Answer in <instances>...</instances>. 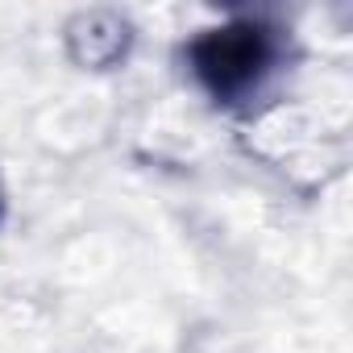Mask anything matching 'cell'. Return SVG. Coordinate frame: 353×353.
<instances>
[{"label": "cell", "instance_id": "cell-1", "mask_svg": "<svg viewBox=\"0 0 353 353\" xmlns=\"http://www.w3.org/2000/svg\"><path fill=\"white\" fill-rule=\"evenodd\" d=\"M266 67H270V46L258 26L216 30L196 46V71L221 96H237V92L254 88Z\"/></svg>", "mask_w": 353, "mask_h": 353}, {"label": "cell", "instance_id": "cell-2", "mask_svg": "<svg viewBox=\"0 0 353 353\" xmlns=\"http://www.w3.org/2000/svg\"><path fill=\"white\" fill-rule=\"evenodd\" d=\"M71 30H75L71 34V50H75V59L83 67H108V63H117L125 54L129 34H125V21L112 17V13H88Z\"/></svg>", "mask_w": 353, "mask_h": 353}]
</instances>
